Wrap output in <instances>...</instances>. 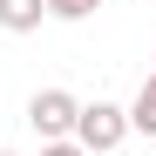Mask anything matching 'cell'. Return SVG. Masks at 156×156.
Listing matches in <instances>:
<instances>
[{"mask_svg":"<svg viewBox=\"0 0 156 156\" xmlns=\"http://www.w3.org/2000/svg\"><path fill=\"white\" fill-rule=\"evenodd\" d=\"M75 115H82V102H75L68 88H41L27 102V129H34L41 143H68L75 136Z\"/></svg>","mask_w":156,"mask_h":156,"instance_id":"cell-2","label":"cell"},{"mask_svg":"<svg viewBox=\"0 0 156 156\" xmlns=\"http://www.w3.org/2000/svg\"><path fill=\"white\" fill-rule=\"evenodd\" d=\"M122 136H129L122 102H102V95H95V102H82V115H75V136H68V143L82 149V156H109Z\"/></svg>","mask_w":156,"mask_h":156,"instance_id":"cell-1","label":"cell"},{"mask_svg":"<svg viewBox=\"0 0 156 156\" xmlns=\"http://www.w3.org/2000/svg\"><path fill=\"white\" fill-rule=\"evenodd\" d=\"M41 156H82L75 143H41Z\"/></svg>","mask_w":156,"mask_h":156,"instance_id":"cell-6","label":"cell"},{"mask_svg":"<svg viewBox=\"0 0 156 156\" xmlns=\"http://www.w3.org/2000/svg\"><path fill=\"white\" fill-rule=\"evenodd\" d=\"M149 75H156V55H149Z\"/></svg>","mask_w":156,"mask_h":156,"instance_id":"cell-7","label":"cell"},{"mask_svg":"<svg viewBox=\"0 0 156 156\" xmlns=\"http://www.w3.org/2000/svg\"><path fill=\"white\" fill-rule=\"evenodd\" d=\"M129 129H136V136H156V75H143V88H136V102H129Z\"/></svg>","mask_w":156,"mask_h":156,"instance_id":"cell-4","label":"cell"},{"mask_svg":"<svg viewBox=\"0 0 156 156\" xmlns=\"http://www.w3.org/2000/svg\"><path fill=\"white\" fill-rule=\"evenodd\" d=\"M0 156H14V149H0Z\"/></svg>","mask_w":156,"mask_h":156,"instance_id":"cell-8","label":"cell"},{"mask_svg":"<svg viewBox=\"0 0 156 156\" xmlns=\"http://www.w3.org/2000/svg\"><path fill=\"white\" fill-rule=\"evenodd\" d=\"M41 7L55 14V20H88V14L102 7V0H41Z\"/></svg>","mask_w":156,"mask_h":156,"instance_id":"cell-5","label":"cell"},{"mask_svg":"<svg viewBox=\"0 0 156 156\" xmlns=\"http://www.w3.org/2000/svg\"><path fill=\"white\" fill-rule=\"evenodd\" d=\"M41 20H48L41 0H0V27H7V34H34Z\"/></svg>","mask_w":156,"mask_h":156,"instance_id":"cell-3","label":"cell"}]
</instances>
